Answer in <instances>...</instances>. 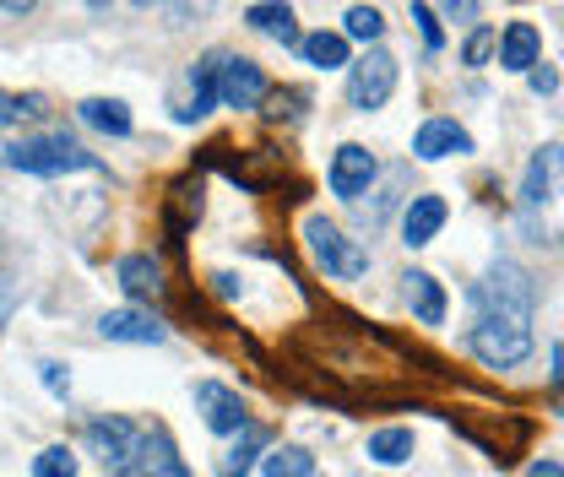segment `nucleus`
Masks as SVG:
<instances>
[{
	"instance_id": "nucleus-29",
	"label": "nucleus",
	"mask_w": 564,
	"mask_h": 477,
	"mask_svg": "<svg viewBox=\"0 0 564 477\" xmlns=\"http://www.w3.org/2000/svg\"><path fill=\"white\" fill-rule=\"evenodd\" d=\"M527 82H532V93H538V98H549V93H560V71L549 66V61H543V66L532 71Z\"/></svg>"
},
{
	"instance_id": "nucleus-28",
	"label": "nucleus",
	"mask_w": 564,
	"mask_h": 477,
	"mask_svg": "<svg viewBox=\"0 0 564 477\" xmlns=\"http://www.w3.org/2000/svg\"><path fill=\"white\" fill-rule=\"evenodd\" d=\"M413 22L423 28V44H429V50L445 44V33H440V22H434V6H413Z\"/></svg>"
},
{
	"instance_id": "nucleus-11",
	"label": "nucleus",
	"mask_w": 564,
	"mask_h": 477,
	"mask_svg": "<svg viewBox=\"0 0 564 477\" xmlns=\"http://www.w3.org/2000/svg\"><path fill=\"white\" fill-rule=\"evenodd\" d=\"M499 66L516 71V76H532L543 66V33L532 22H505L499 33Z\"/></svg>"
},
{
	"instance_id": "nucleus-23",
	"label": "nucleus",
	"mask_w": 564,
	"mask_h": 477,
	"mask_svg": "<svg viewBox=\"0 0 564 477\" xmlns=\"http://www.w3.org/2000/svg\"><path fill=\"white\" fill-rule=\"evenodd\" d=\"M261 473L267 477H310L315 473V456H310L304 445H278V451L261 456Z\"/></svg>"
},
{
	"instance_id": "nucleus-18",
	"label": "nucleus",
	"mask_w": 564,
	"mask_h": 477,
	"mask_svg": "<svg viewBox=\"0 0 564 477\" xmlns=\"http://www.w3.org/2000/svg\"><path fill=\"white\" fill-rule=\"evenodd\" d=\"M76 115H82V126H93L104 137H131V109L120 98H87Z\"/></svg>"
},
{
	"instance_id": "nucleus-24",
	"label": "nucleus",
	"mask_w": 564,
	"mask_h": 477,
	"mask_svg": "<svg viewBox=\"0 0 564 477\" xmlns=\"http://www.w3.org/2000/svg\"><path fill=\"white\" fill-rule=\"evenodd\" d=\"M50 104L44 93H0V126H17V120H44Z\"/></svg>"
},
{
	"instance_id": "nucleus-12",
	"label": "nucleus",
	"mask_w": 564,
	"mask_h": 477,
	"mask_svg": "<svg viewBox=\"0 0 564 477\" xmlns=\"http://www.w3.org/2000/svg\"><path fill=\"white\" fill-rule=\"evenodd\" d=\"M98 337L104 342H163V321L152 310H104L98 315Z\"/></svg>"
},
{
	"instance_id": "nucleus-22",
	"label": "nucleus",
	"mask_w": 564,
	"mask_h": 477,
	"mask_svg": "<svg viewBox=\"0 0 564 477\" xmlns=\"http://www.w3.org/2000/svg\"><path fill=\"white\" fill-rule=\"evenodd\" d=\"M408 456H413V429H375V434H369V462L402 467Z\"/></svg>"
},
{
	"instance_id": "nucleus-13",
	"label": "nucleus",
	"mask_w": 564,
	"mask_h": 477,
	"mask_svg": "<svg viewBox=\"0 0 564 477\" xmlns=\"http://www.w3.org/2000/svg\"><path fill=\"white\" fill-rule=\"evenodd\" d=\"M445 217H451L445 196H413L408 212H402V245H408V250H423V245L445 228Z\"/></svg>"
},
{
	"instance_id": "nucleus-8",
	"label": "nucleus",
	"mask_w": 564,
	"mask_h": 477,
	"mask_svg": "<svg viewBox=\"0 0 564 477\" xmlns=\"http://www.w3.org/2000/svg\"><path fill=\"white\" fill-rule=\"evenodd\" d=\"M196 408H202V423H207L212 434H245V429H250V412L239 402V391H228V386H217V380H202V386H196Z\"/></svg>"
},
{
	"instance_id": "nucleus-35",
	"label": "nucleus",
	"mask_w": 564,
	"mask_h": 477,
	"mask_svg": "<svg viewBox=\"0 0 564 477\" xmlns=\"http://www.w3.org/2000/svg\"><path fill=\"white\" fill-rule=\"evenodd\" d=\"M560 412H564V402H560Z\"/></svg>"
},
{
	"instance_id": "nucleus-2",
	"label": "nucleus",
	"mask_w": 564,
	"mask_h": 477,
	"mask_svg": "<svg viewBox=\"0 0 564 477\" xmlns=\"http://www.w3.org/2000/svg\"><path fill=\"white\" fill-rule=\"evenodd\" d=\"M6 163H11L17 174H76V169H98V158H93L82 141H70L66 131L17 141V147L6 152Z\"/></svg>"
},
{
	"instance_id": "nucleus-6",
	"label": "nucleus",
	"mask_w": 564,
	"mask_h": 477,
	"mask_svg": "<svg viewBox=\"0 0 564 477\" xmlns=\"http://www.w3.org/2000/svg\"><path fill=\"white\" fill-rule=\"evenodd\" d=\"M375 174H380V163H375V152L369 147H337V158H332V169H326V185H332V196H343V202H358L369 185H375Z\"/></svg>"
},
{
	"instance_id": "nucleus-9",
	"label": "nucleus",
	"mask_w": 564,
	"mask_h": 477,
	"mask_svg": "<svg viewBox=\"0 0 564 477\" xmlns=\"http://www.w3.org/2000/svg\"><path fill=\"white\" fill-rule=\"evenodd\" d=\"M467 152H473V137H467L456 120H445V115L423 120L419 137H413V158H423V163H440V158H467Z\"/></svg>"
},
{
	"instance_id": "nucleus-3",
	"label": "nucleus",
	"mask_w": 564,
	"mask_h": 477,
	"mask_svg": "<svg viewBox=\"0 0 564 477\" xmlns=\"http://www.w3.org/2000/svg\"><path fill=\"white\" fill-rule=\"evenodd\" d=\"M304 245H310L315 267L326 277H337V282H358L369 272V250L358 239H348L337 223H326V217H304Z\"/></svg>"
},
{
	"instance_id": "nucleus-17",
	"label": "nucleus",
	"mask_w": 564,
	"mask_h": 477,
	"mask_svg": "<svg viewBox=\"0 0 564 477\" xmlns=\"http://www.w3.org/2000/svg\"><path fill=\"white\" fill-rule=\"evenodd\" d=\"M245 22H250L256 33H267V39L288 44V50H299V44H304V33H299V17H293V6H245Z\"/></svg>"
},
{
	"instance_id": "nucleus-21",
	"label": "nucleus",
	"mask_w": 564,
	"mask_h": 477,
	"mask_svg": "<svg viewBox=\"0 0 564 477\" xmlns=\"http://www.w3.org/2000/svg\"><path fill=\"white\" fill-rule=\"evenodd\" d=\"M120 288L131 293V299H152V293H163V272H158V261L152 256H120Z\"/></svg>"
},
{
	"instance_id": "nucleus-25",
	"label": "nucleus",
	"mask_w": 564,
	"mask_h": 477,
	"mask_svg": "<svg viewBox=\"0 0 564 477\" xmlns=\"http://www.w3.org/2000/svg\"><path fill=\"white\" fill-rule=\"evenodd\" d=\"M386 33V17L375 11V6H348V17H343V39H358V44H375Z\"/></svg>"
},
{
	"instance_id": "nucleus-26",
	"label": "nucleus",
	"mask_w": 564,
	"mask_h": 477,
	"mask_svg": "<svg viewBox=\"0 0 564 477\" xmlns=\"http://www.w3.org/2000/svg\"><path fill=\"white\" fill-rule=\"evenodd\" d=\"M499 50V28H473L467 33V44H462V66H489V55Z\"/></svg>"
},
{
	"instance_id": "nucleus-10",
	"label": "nucleus",
	"mask_w": 564,
	"mask_h": 477,
	"mask_svg": "<svg viewBox=\"0 0 564 477\" xmlns=\"http://www.w3.org/2000/svg\"><path fill=\"white\" fill-rule=\"evenodd\" d=\"M560 169H564V147H538V152H532V163H527V174H521V196H516V202H521V212L549 206Z\"/></svg>"
},
{
	"instance_id": "nucleus-20",
	"label": "nucleus",
	"mask_w": 564,
	"mask_h": 477,
	"mask_svg": "<svg viewBox=\"0 0 564 477\" xmlns=\"http://www.w3.org/2000/svg\"><path fill=\"white\" fill-rule=\"evenodd\" d=\"M267 445H272V434L250 423V429H245V434L234 440V451H228V456L217 462V477H250V467H256V456H261Z\"/></svg>"
},
{
	"instance_id": "nucleus-32",
	"label": "nucleus",
	"mask_w": 564,
	"mask_h": 477,
	"mask_svg": "<svg viewBox=\"0 0 564 477\" xmlns=\"http://www.w3.org/2000/svg\"><path fill=\"white\" fill-rule=\"evenodd\" d=\"M212 288H217V299H239V277L234 272H217L212 277Z\"/></svg>"
},
{
	"instance_id": "nucleus-1",
	"label": "nucleus",
	"mask_w": 564,
	"mask_h": 477,
	"mask_svg": "<svg viewBox=\"0 0 564 477\" xmlns=\"http://www.w3.org/2000/svg\"><path fill=\"white\" fill-rule=\"evenodd\" d=\"M532 304L538 288L516 261H494L484 282H473V326L467 353L489 369H516L532 358Z\"/></svg>"
},
{
	"instance_id": "nucleus-4",
	"label": "nucleus",
	"mask_w": 564,
	"mask_h": 477,
	"mask_svg": "<svg viewBox=\"0 0 564 477\" xmlns=\"http://www.w3.org/2000/svg\"><path fill=\"white\" fill-rule=\"evenodd\" d=\"M391 93H397V55L364 50V55L348 66V104L358 115H375V109L391 104Z\"/></svg>"
},
{
	"instance_id": "nucleus-31",
	"label": "nucleus",
	"mask_w": 564,
	"mask_h": 477,
	"mask_svg": "<svg viewBox=\"0 0 564 477\" xmlns=\"http://www.w3.org/2000/svg\"><path fill=\"white\" fill-rule=\"evenodd\" d=\"M39 375H44V386H50L55 397H70V375L61 364H39Z\"/></svg>"
},
{
	"instance_id": "nucleus-7",
	"label": "nucleus",
	"mask_w": 564,
	"mask_h": 477,
	"mask_svg": "<svg viewBox=\"0 0 564 477\" xmlns=\"http://www.w3.org/2000/svg\"><path fill=\"white\" fill-rule=\"evenodd\" d=\"M267 98H272L267 71L256 61H245V55H228V66H223V109H261Z\"/></svg>"
},
{
	"instance_id": "nucleus-27",
	"label": "nucleus",
	"mask_w": 564,
	"mask_h": 477,
	"mask_svg": "<svg viewBox=\"0 0 564 477\" xmlns=\"http://www.w3.org/2000/svg\"><path fill=\"white\" fill-rule=\"evenodd\" d=\"M33 477H76V456H70L66 445H50V451H39Z\"/></svg>"
},
{
	"instance_id": "nucleus-16",
	"label": "nucleus",
	"mask_w": 564,
	"mask_h": 477,
	"mask_svg": "<svg viewBox=\"0 0 564 477\" xmlns=\"http://www.w3.org/2000/svg\"><path fill=\"white\" fill-rule=\"evenodd\" d=\"M202 217V180L196 174H185V180H174L169 185V202H163V223H169V239L180 245L185 239V228Z\"/></svg>"
},
{
	"instance_id": "nucleus-15",
	"label": "nucleus",
	"mask_w": 564,
	"mask_h": 477,
	"mask_svg": "<svg viewBox=\"0 0 564 477\" xmlns=\"http://www.w3.org/2000/svg\"><path fill=\"white\" fill-rule=\"evenodd\" d=\"M402 299H408V310L419 315V326H440L445 321V288H440V277L429 272H402Z\"/></svg>"
},
{
	"instance_id": "nucleus-5",
	"label": "nucleus",
	"mask_w": 564,
	"mask_h": 477,
	"mask_svg": "<svg viewBox=\"0 0 564 477\" xmlns=\"http://www.w3.org/2000/svg\"><path fill=\"white\" fill-rule=\"evenodd\" d=\"M223 66H228V55H223V50H212V55L196 61V71H191V98L174 109V120H180V126L207 120L212 104H223Z\"/></svg>"
},
{
	"instance_id": "nucleus-30",
	"label": "nucleus",
	"mask_w": 564,
	"mask_h": 477,
	"mask_svg": "<svg viewBox=\"0 0 564 477\" xmlns=\"http://www.w3.org/2000/svg\"><path fill=\"white\" fill-rule=\"evenodd\" d=\"M17 299H22V288L11 282V277L0 272V332H6V321H11V310H17Z\"/></svg>"
},
{
	"instance_id": "nucleus-14",
	"label": "nucleus",
	"mask_w": 564,
	"mask_h": 477,
	"mask_svg": "<svg viewBox=\"0 0 564 477\" xmlns=\"http://www.w3.org/2000/svg\"><path fill=\"white\" fill-rule=\"evenodd\" d=\"M141 477H191L185 473V462H180V451H174V440H169V429L163 423H152V429H141V462H137Z\"/></svg>"
},
{
	"instance_id": "nucleus-34",
	"label": "nucleus",
	"mask_w": 564,
	"mask_h": 477,
	"mask_svg": "<svg viewBox=\"0 0 564 477\" xmlns=\"http://www.w3.org/2000/svg\"><path fill=\"white\" fill-rule=\"evenodd\" d=\"M445 17H451V22H473V17H478V6H473V0H462V6H445Z\"/></svg>"
},
{
	"instance_id": "nucleus-19",
	"label": "nucleus",
	"mask_w": 564,
	"mask_h": 477,
	"mask_svg": "<svg viewBox=\"0 0 564 477\" xmlns=\"http://www.w3.org/2000/svg\"><path fill=\"white\" fill-rule=\"evenodd\" d=\"M299 55L310 61L315 71H343V66H352L348 61V39L343 33H304V44H299Z\"/></svg>"
},
{
	"instance_id": "nucleus-33",
	"label": "nucleus",
	"mask_w": 564,
	"mask_h": 477,
	"mask_svg": "<svg viewBox=\"0 0 564 477\" xmlns=\"http://www.w3.org/2000/svg\"><path fill=\"white\" fill-rule=\"evenodd\" d=\"M527 477H564V467H560V462H549V456H543V462H532V467H527Z\"/></svg>"
}]
</instances>
